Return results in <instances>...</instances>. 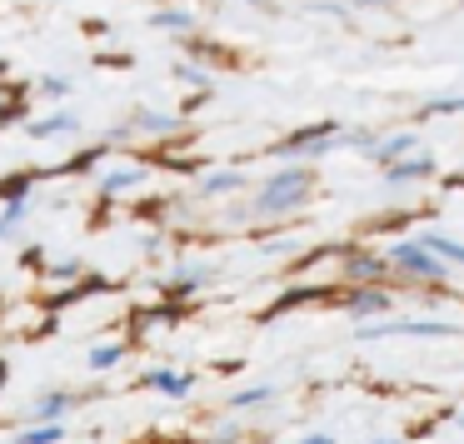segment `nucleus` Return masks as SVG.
I'll return each instance as SVG.
<instances>
[{"label":"nucleus","mask_w":464,"mask_h":444,"mask_svg":"<svg viewBox=\"0 0 464 444\" xmlns=\"http://www.w3.org/2000/svg\"><path fill=\"white\" fill-rule=\"evenodd\" d=\"M390 265H400L404 275H420V280H444V265L434 260L430 250H424L420 240H400V245H390V255H384Z\"/></svg>","instance_id":"nucleus-2"},{"label":"nucleus","mask_w":464,"mask_h":444,"mask_svg":"<svg viewBox=\"0 0 464 444\" xmlns=\"http://www.w3.org/2000/svg\"><path fill=\"white\" fill-rule=\"evenodd\" d=\"M354 5H380V0H354Z\"/></svg>","instance_id":"nucleus-19"},{"label":"nucleus","mask_w":464,"mask_h":444,"mask_svg":"<svg viewBox=\"0 0 464 444\" xmlns=\"http://www.w3.org/2000/svg\"><path fill=\"white\" fill-rule=\"evenodd\" d=\"M270 394H275V390H270V384H255V390H240V394H235V400H230V404H235V410H250V404H260V400H270Z\"/></svg>","instance_id":"nucleus-13"},{"label":"nucleus","mask_w":464,"mask_h":444,"mask_svg":"<svg viewBox=\"0 0 464 444\" xmlns=\"http://www.w3.org/2000/svg\"><path fill=\"white\" fill-rule=\"evenodd\" d=\"M250 5H255V11H270V0H250Z\"/></svg>","instance_id":"nucleus-18"},{"label":"nucleus","mask_w":464,"mask_h":444,"mask_svg":"<svg viewBox=\"0 0 464 444\" xmlns=\"http://www.w3.org/2000/svg\"><path fill=\"white\" fill-rule=\"evenodd\" d=\"M334 135H340V125H334V121H320V125H310V130L285 135V150H320V145H330Z\"/></svg>","instance_id":"nucleus-4"},{"label":"nucleus","mask_w":464,"mask_h":444,"mask_svg":"<svg viewBox=\"0 0 464 444\" xmlns=\"http://www.w3.org/2000/svg\"><path fill=\"white\" fill-rule=\"evenodd\" d=\"M410 145H414V135H394V140H384V145H380V160L390 165L394 155H404V150H410Z\"/></svg>","instance_id":"nucleus-14"},{"label":"nucleus","mask_w":464,"mask_h":444,"mask_svg":"<svg viewBox=\"0 0 464 444\" xmlns=\"http://www.w3.org/2000/svg\"><path fill=\"white\" fill-rule=\"evenodd\" d=\"M145 380H150L155 390H165V394H185V390H190V380H185V374H175V370H150Z\"/></svg>","instance_id":"nucleus-8"},{"label":"nucleus","mask_w":464,"mask_h":444,"mask_svg":"<svg viewBox=\"0 0 464 444\" xmlns=\"http://www.w3.org/2000/svg\"><path fill=\"white\" fill-rule=\"evenodd\" d=\"M380 270H384V260H380V255H364V260L354 255V265H350V275H354V280H360V275H370V280H380Z\"/></svg>","instance_id":"nucleus-12"},{"label":"nucleus","mask_w":464,"mask_h":444,"mask_svg":"<svg viewBox=\"0 0 464 444\" xmlns=\"http://www.w3.org/2000/svg\"><path fill=\"white\" fill-rule=\"evenodd\" d=\"M71 115H51V121H41V125H31V135H61V130H71Z\"/></svg>","instance_id":"nucleus-15"},{"label":"nucleus","mask_w":464,"mask_h":444,"mask_svg":"<svg viewBox=\"0 0 464 444\" xmlns=\"http://www.w3.org/2000/svg\"><path fill=\"white\" fill-rule=\"evenodd\" d=\"M344 304H350L354 314H380V310H390V294L384 290H350Z\"/></svg>","instance_id":"nucleus-6"},{"label":"nucleus","mask_w":464,"mask_h":444,"mask_svg":"<svg viewBox=\"0 0 464 444\" xmlns=\"http://www.w3.org/2000/svg\"><path fill=\"white\" fill-rule=\"evenodd\" d=\"M380 334H424V340H444V334H454V324H434V320H400V324H360V340H380Z\"/></svg>","instance_id":"nucleus-3"},{"label":"nucleus","mask_w":464,"mask_h":444,"mask_svg":"<svg viewBox=\"0 0 464 444\" xmlns=\"http://www.w3.org/2000/svg\"><path fill=\"white\" fill-rule=\"evenodd\" d=\"M61 424H35V430H25V434H15V444H55L61 439Z\"/></svg>","instance_id":"nucleus-10"},{"label":"nucleus","mask_w":464,"mask_h":444,"mask_svg":"<svg viewBox=\"0 0 464 444\" xmlns=\"http://www.w3.org/2000/svg\"><path fill=\"white\" fill-rule=\"evenodd\" d=\"M430 170H434L430 155H414L410 165H390V180H420V175H430Z\"/></svg>","instance_id":"nucleus-9"},{"label":"nucleus","mask_w":464,"mask_h":444,"mask_svg":"<svg viewBox=\"0 0 464 444\" xmlns=\"http://www.w3.org/2000/svg\"><path fill=\"white\" fill-rule=\"evenodd\" d=\"M0 374H5V364H0Z\"/></svg>","instance_id":"nucleus-20"},{"label":"nucleus","mask_w":464,"mask_h":444,"mask_svg":"<svg viewBox=\"0 0 464 444\" xmlns=\"http://www.w3.org/2000/svg\"><path fill=\"white\" fill-rule=\"evenodd\" d=\"M235 180H240V175H215V180H210V185H205V190H230V185H235Z\"/></svg>","instance_id":"nucleus-16"},{"label":"nucleus","mask_w":464,"mask_h":444,"mask_svg":"<svg viewBox=\"0 0 464 444\" xmlns=\"http://www.w3.org/2000/svg\"><path fill=\"white\" fill-rule=\"evenodd\" d=\"M121 354H125V344H95V350H91V370H111Z\"/></svg>","instance_id":"nucleus-11"},{"label":"nucleus","mask_w":464,"mask_h":444,"mask_svg":"<svg viewBox=\"0 0 464 444\" xmlns=\"http://www.w3.org/2000/svg\"><path fill=\"white\" fill-rule=\"evenodd\" d=\"M310 190H314V175L304 170V165H290V170H280V175H270V180H265V190H260V200H255V210H260V215L300 210Z\"/></svg>","instance_id":"nucleus-1"},{"label":"nucleus","mask_w":464,"mask_h":444,"mask_svg":"<svg viewBox=\"0 0 464 444\" xmlns=\"http://www.w3.org/2000/svg\"><path fill=\"white\" fill-rule=\"evenodd\" d=\"M420 245H424V250H430L440 265H444V260H450V265H464V245L450 240V235H420Z\"/></svg>","instance_id":"nucleus-5"},{"label":"nucleus","mask_w":464,"mask_h":444,"mask_svg":"<svg viewBox=\"0 0 464 444\" xmlns=\"http://www.w3.org/2000/svg\"><path fill=\"white\" fill-rule=\"evenodd\" d=\"M300 444H334L330 434H310V439H300Z\"/></svg>","instance_id":"nucleus-17"},{"label":"nucleus","mask_w":464,"mask_h":444,"mask_svg":"<svg viewBox=\"0 0 464 444\" xmlns=\"http://www.w3.org/2000/svg\"><path fill=\"white\" fill-rule=\"evenodd\" d=\"M65 410H71V394H61V390H55V394H41V400H35V420H41V424H61V414Z\"/></svg>","instance_id":"nucleus-7"}]
</instances>
